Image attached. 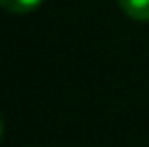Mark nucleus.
<instances>
[{
    "label": "nucleus",
    "mask_w": 149,
    "mask_h": 147,
    "mask_svg": "<svg viewBox=\"0 0 149 147\" xmlns=\"http://www.w3.org/2000/svg\"><path fill=\"white\" fill-rule=\"evenodd\" d=\"M2 130H4V125H2V119H0V139H2Z\"/></svg>",
    "instance_id": "obj_3"
},
{
    "label": "nucleus",
    "mask_w": 149,
    "mask_h": 147,
    "mask_svg": "<svg viewBox=\"0 0 149 147\" xmlns=\"http://www.w3.org/2000/svg\"><path fill=\"white\" fill-rule=\"evenodd\" d=\"M43 0H0V7L9 13H15V15H24V13H30L39 7Z\"/></svg>",
    "instance_id": "obj_2"
},
{
    "label": "nucleus",
    "mask_w": 149,
    "mask_h": 147,
    "mask_svg": "<svg viewBox=\"0 0 149 147\" xmlns=\"http://www.w3.org/2000/svg\"><path fill=\"white\" fill-rule=\"evenodd\" d=\"M123 13L138 22H149V0H119Z\"/></svg>",
    "instance_id": "obj_1"
}]
</instances>
